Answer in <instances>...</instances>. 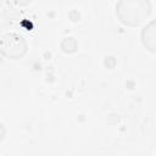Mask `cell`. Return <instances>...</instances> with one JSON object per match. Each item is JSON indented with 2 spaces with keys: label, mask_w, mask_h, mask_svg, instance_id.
Masks as SVG:
<instances>
[{
  "label": "cell",
  "mask_w": 156,
  "mask_h": 156,
  "mask_svg": "<svg viewBox=\"0 0 156 156\" xmlns=\"http://www.w3.org/2000/svg\"><path fill=\"white\" fill-rule=\"evenodd\" d=\"M2 52L9 57H18L22 56L26 51V43L22 37L17 34H6L1 40Z\"/></svg>",
  "instance_id": "6da1fadb"
},
{
  "label": "cell",
  "mask_w": 156,
  "mask_h": 156,
  "mask_svg": "<svg viewBox=\"0 0 156 156\" xmlns=\"http://www.w3.org/2000/svg\"><path fill=\"white\" fill-rule=\"evenodd\" d=\"M143 40H144V44L149 48V50L156 52V22H152L144 28Z\"/></svg>",
  "instance_id": "7a4b0ae2"
}]
</instances>
